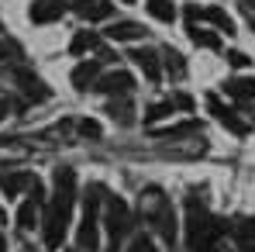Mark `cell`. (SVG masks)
<instances>
[{"instance_id": "24", "label": "cell", "mask_w": 255, "mask_h": 252, "mask_svg": "<svg viewBox=\"0 0 255 252\" xmlns=\"http://www.w3.org/2000/svg\"><path fill=\"white\" fill-rule=\"evenodd\" d=\"M90 3H97V0H62V7H69V10H80V14H83Z\"/></svg>"}, {"instance_id": "12", "label": "cell", "mask_w": 255, "mask_h": 252, "mask_svg": "<svg viewBox=\"0 0 255 252\" xmlns=\"http://www.w3.org/2000/svg\"><path fill=\"white\" fill-rule=\"evenodd\" d=\"M35 180L28 176V173H3L0 176V194H7V197H17L21 194V187H31Z\"/></svg>"}, {"instance_id": "1", "label": "cell", "mask_w": 255, "mask_h": 252, "mask_svg": "<svg viewBox=\"0 0 255 252\" xmlns=\"http://www.w3.org/2000/svg\"><path fill=\"white\" fill-rule=\"evenodd\" d=\"M73 201H76V173L59 169L55 173V194L45 208V246L48 249L62 246V235H66V225H69V214H73Z\"/></svg>"}, {"instance_id": "25", "label": "cell", "mask_w": 255, "mask_h": 252, "mask_svg": "<svg viewBox=\"0 0 255 252\" xmlns=\"http://www.w3.org/2000/svg\"><path fill=\"white\" fill-rule=\"evenodd\" d=\"M228 62H231L235 69H242V66H249V55H242V52H228Z\"/></svg>"}, {"instance_id": "22", "label": "cell", "mask_w": 255, "mask_h": 252, "mask_svg": "<svg viewBox=\"0 0 255 252\" xmlns=\"http://www.w3.org/2000/svg\"><path fill=\"white\" fill-rule=\"evenodd\" d=\"M17 55H21L17 42H10V38H0V59H17Z\"/></svg>"}, {"instance_id": "29", "label": "cell", "mask_w": 255, "mask_h": 252, "mask_svg": "<svg viewBox=\"0 0 255 252\" xmlns=\"http://www.w3.org/2000/svg\"><path fill=\"white\" fill-rule=\"evenodd\" d=\"M0 252H7V242H3V235H0Z\"/></svg>"}, {"instance_id": "19", "label": "cell", "mask_w": 255, "mask_h": 252, "mask_svg": "<svg viewBox=\"0 0 255 252\" xmlns=\"http://www.w3.org/2000/svg\"><path fill=\"white\" fill-rule=\"evenodd\" d=\"M172 111H176V100H159V104H152V107L145 111V121L152 125V121L166 118V114H172Z\"/></svg>"}, {"instance_id": "5", "label": "cell", "mask_w": 255, "mask_h": 252, "mask_svg": "<svg viewBox=\"0 0 255 252\" xmlns=\"http://www.w3.org/2000/svg\"><path fill=\"white\" fill-rule=\"evenodd\" d=\"M207 107H211L214 118H217L221 125L228 128V131H235L238 138H245V135H249V125H245V121H242V118H238V114H235L231 107H224V104L217 100V93H207Z\"/></svg>"}, {"instance_id": "8", "label": "cell", "mask_w": 255, "mask_h": 252, "mask_svg": "<svg viewBox=\"0 0 255 252\" xmlns=\"http://www.w3.org/2000/svg\"><path fill=\"white\" fill-rule=\"evenodd\" d=\"M141 35H145V28L138 21H114V24H107V38L111 42H138Z\"/></svg>"}, {"instance_id": "16", "label": "cell", "mask_w": 255, "mask_h": 252, "mask_svg": "<svg viewBox=\"0 0 255 252\" xmlns=\"http://www.w3.org/2000/svg\"><path fill=\"white\" fill-rule=\"evenodd\" d=\"M148 14L159 17V21H172L176 17V7H172V0H148Z\"/></svg>"}, {"instance_id": "9", "label": "cell", "mask_w": 255, "mask_h": 252, "mask_svg": "<svg viewBox=\"0 0 255 252\" xmlns=\"http://www.w3.org/2000/svg\"><path fill=\"white\" fill-rule=\"evenodd\" d=\"M131 55H134V62L145 69V76L155 83V80H162V73H159V55H155V48H131Z\"/></svg>"}, {"instance_id": "14", "label": "cell", "mask_w": 255, "mask_h": 252, "mask_svg": "<svg viewBox=\"0 0 255 252\" xmlns=\"http://www.w3.org/2000/svg\"><path fill=\"white\" fill-rule=\"evenodd\" d=\"M90 48H97V35H93V31H76L73 42H69V52H73V55H86Z\"/></svg>"}, {"instance_id": "10", "label": "cell", "mask_w": 255, "mask_h": 252, "mask_svg": "<svg viewBox=\"0 0 255 252\" xmlns=\"http://www.w3.org/2000/svg\"><path fill=\"white\" fill-rule=\"evenodd\" d=\"M224 93L235 97V100H255V80L252 76H235L224 83Z\"/></svg>"}, {"instance_id": "20", "label": "cell", "mask_w": 255, "mask_h": 252, "mask_svg": "<svg viewBox=\"0 0 255 252\" xmlns=\"http://www.w3.org/2000/svg\"><path fill=\"white\" fill-rule=\"evenodd\" d=\"M166 66H169L172 69V76H183V73H186V62H183V55H179V52H166Z\"/></svg>"}, {"instance_id": "15", "label": "cell", "mask_w": 255, "mask_h": 252, "mask_svg": "<svg viewBox=\"0 0 255 252\" xmlns=\"http://www.w3.org/2000/svg\"><path fill=\"white\" fill-rule=\"evenodd\" d=\"M204 17L211 21L217 31H228V35H235V24H231V17H228L221 7H207V10H204Z\"/></svg>"}, {"instance_id": "17", "label": "cell", "mask_w": 255, "mask_h": 252, "mask_svg": "<svg viewBox=\"0 0 255 252\" xmlns=\"http://www.w3.org/2000/svg\"><path fill=\"white\" fill-rule=\"evenodd\" d=\"M107 114H111L114 121H121V125H128V121L134 118V111H131L128 100H111V104H107Z\"/></svg>"}, {"instance_id": "7", "label": "cell", "mask_w": 255, "mask_h": 252, "mask_svg": "<svg viewBox=\"0 0 255 252\" xmlns=\"http://www.w3.org/2000/svg\"><path fill=\"white\" fill-rule=\"evenodd\" d=\"M131 86H134V80H131V73H125V69H114V73L100 76L93 90H100V93H128Z\"/></svg>"}, {"instance_id": "13", "label": "cell", "mask_w": 255, "mask_h": 252, "mask_svg": "<svg viewBox=\"0 0 255 252\" xmlns=\"http://www.w3.org/2000/svg\"><path fill=\"white\" fill-rule=\"evenodd\" d=\"M14 80L21 83V90H24V93H28L31 100H45V97H48V86H45L42 80L35 76V73H17Z\"/></svg>"}, {"instance_id": "18", "label": "cell", "mask_w": 255, "mask_h": 252, "mask_svg": "<svg viewBox=\"0 0 255 252\" xmlns=\"http://www.w3.org/2000/svg\"><path fill=\"white\" fill-rule=\"evenodd\" d=\"M111 14H114V7H111L107 0H97V3H90V7L83 10L86 21H104V17H111Z\"/></svg>"}, {"instance_id": "28", "label": "cell", "mask_w": 255, "mask_h": 252, "mask_svg": "<svg viewBox=\"0 0 255 252\" xmlns=\"http://www.w3.org/2000/svg\"><path fill=\"white\" fill-rule=\"evenodd\" d=\"M7 114H10V100H7V97H0V121H3Z\"/></svg>"}, {"instance_id": "31", "label": "cell", "mask_w": 255, "mask_h": 252, "mask_svg": "<svg viewBox=\"0 0 255 252\" xmlns=\"http://www.w3.org/2000/svg\"><path fill=\"white\" fill-rule=\"evenodd\" d=\"M125 3H134V0H125Z\"/></svg>"}, {"instance_id": "11", "label": "cell", "mask_w": 255, "mask_h": 252, "mask_svg": "<svg viewBox=\"0 0 255 252\" xmlns=\"http://www.w3.org/2000/svg\"><path fill=\"white\" fill-rule=\"evenodd\" d=\"M97 73H100V62H80V66L73 69V86H76V90L97 86Z\"/></svg>"}, {"instance_id": "26", "label": "cell", "mask_w": 255, "mask_h": 252, "mask_svg": "<svg viewBox=\"0 0 255 252\" xmlns=\"http://www.w3.org/2000/svg\"><path fill=\"white\" fill-rule=\"evenodd\" d=\"M176 107H179V111H190V107H193V97L179 93V97H176Z\"/></svg>"}, {"instance_id": "6", "label": "cell", "mask_w": 255, "mask_h": 252, "mask_svg": "<svg viewBox=\"0 0 255 252\" xmlns=\"http://www.w3.org/2000/svg\"><path fill=\"white\" fill-rule=\"evenodd\" d=\"M62 0H35L31 7H28V17L35 21V24H52V21H59L62 17Z\"/></svg>"}, {"instance_id": "2", "label": "cell", "mask_w": 255, "mask_h": 252, "mask_svg": "<svg viewBox=\"0 0 255 252\" xmlns=\"http://www.w3.org/2000/svg\"><path fill=\"white\" fill-rule=\"evenodd\" d=\"M221 228H224L221 221H214L200 204L190 201V214H186V242H190V249L193 252H211L214 242L221 239Z\"/></svg>"}, {"instance_id": "4", "label": "cell", "mask_w": 255, "mask_h": 252, "mask_svg": "<svg viewBox=\"0 0 255 252\" xmlns=\"http://www.w3.org/2000/svg\"><path fill=\"white\" fill-rule=\"evenodd\" d=\"M128 225H131L128 204L121 197H111V201H107V235H111L107 252H118V246L125 242V235H128Z\"/></svg>"}, {"instance_id": "21", "label": "cell", "mask_w": 255, "mask_h": 252, "mask_svg": "<svg viewBox=\"0 0 255 252\" xmlns=\"http://www.w3.org/2000/svg\"><path fill=\"white\" fill-rule=\"evenodd\" d=\"M128 252H155V242H152L148 235H138V239H131Z\"/></svg>"}, {"instance_id": "3", "label": "cell", "mask_w": 255, "mask_h": 252, "mask_svg": "<svg viewBox=\"0 0 255 252\" xmlns=\"http://www.w3.org/2000/svg\"><path fill=\"white\" fill-rule=\"evenodd\" d=\"M97 221H100V187H93L86 194V204H83V221H80V232H76V242L83 252H97Z\"/></svg>"}, {"instance_id": "30", "label": "cell", "mask_w": 255, "mask_h": 252, "mask_svg": "<svg viewBox=\"0 0 255 252\" xmlns=\"http://www.w3.org/2000/svg\"><path fill=\"white\" fill-rule=\"evenodd\" d=\"M252 31H255V17H252Z\"/></svg>"}, {"instance_id": "23", "label": "cell", "mask_w": 255, "mask_h": 252, "mask_svg": "<svg viewBox=\"0 0 255 252\" xmlns=\"http://www.w3.org/2000/svg\"><path fill=\"white\" fill-rule=\"evenodd\" d=\"M80 131L90 135V138H100V125H97V121H80Z\"/></svg>"}, {"instance_id": "27", "label": "cell", "mask_w": 255, "mask_h": 252, "mask_svg": "<svg viewBox=\"0 0 255 252\" xmlns=\"http://www.w3.org/2000/svg\"><path fill=\"white\" fill-rule=\"evenodd\" d=\"M242 239H255V221H242Z\"/></svg>"}]
</instances>
